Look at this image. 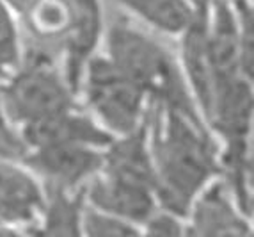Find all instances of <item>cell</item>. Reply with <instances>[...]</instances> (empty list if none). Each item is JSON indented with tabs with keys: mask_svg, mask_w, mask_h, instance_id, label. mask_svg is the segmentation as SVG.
I'll use <instances>...</instances> for the list:
<instances>
[{
	"mask_svg": "<svg viewBox=\"0 0 254 237\" xmlns=\"http://www.w3.org/2000/svg\"><path fill=\"white\" fill-rule=\"evenodd\" d=\"M18 130L29 150L57 143H85L105 148L114 139L93 116L82 113L78 107L23 125Z\"/></svg>",
	"mask_w": 254,
	"mask_h": 237,
	"instance_id": "cell-8",
	"label": "cell"
},
{
	"mask_svg": "<svg viewBox=\"0 0 254 237\" xmlns=\"http://www.w3.org/2000/svg\"><path fill=\"white\" fill-rule=\"evenodd\" d=\"M85 202L109 214L142 227L158 207L155 193L148 187L133 186L98 171L84 186Z\"/></svg>",
	"mask_w": 254,
	"mask_h": 237,
	"instance_id": "cell-9",
	"label": "cell"
},
{
	"mask_svg": "<svg viewBox=\"0 0 254 237\" xmlns=\"http://www.w3.org/2000/svg\"><path fill=\"white\" fill-rule=\"evenodd\" d=\"M27 152H29V148H27L25 141L21 139L20 130L7 118L2 93H0V159L21 162Z\"/></svg>",
	"mask_w": 254,
	"mask_h": 237,
	"instance_id": "cell-15",
	"label": "cell"
},
{
	"mask_svg": "<svg viewBox=\"0 0 254 237\" xmlns=\"http://www.w3.org/2000/svg\"><path fill=\"white\" fill-rule=\"evenodd\" d=\"M0 93L7 118L16 128L78 107L76 88L54 55L32 48L0 82Z\"/></svg>",
	"mask_w": 254,
	"mask_h": 237,
	"instance_id": "cell-3",
	"label": "cell"
},
{
	"mask_svg": "<svg viewBox=\"0 0 254 237\" xmlns=\"http://www.w3.org/2000/svg\"><path fill=\"white\" fill-rule=\"evenodd\" d=\"M187 221V236L244 237L251 236V218L238 207L224 178H213L192 202Z\"/></svg>",
	"mask_w": 254,
	"mask_h": 237,
	"instance_id": "cell-6",
	"label": "cell"
},
{
	"mask_svg": "<svg viewBox=\"0 0 254 237\" xmlns=\"http://www.w3.org/2000/svg\"><path fill=\"white\" fill-rule=\"evenodd\" d=\"M103 148L85 143H57L30 148L21 164L43 186L82 189L100 171Z\"/></svg>",
	"mask_w": 254,
	"mask_h": 237,
	"instance_id": "cell-5",
	"label": "cell"
},
{
	"mask_svg": "<svg viewBox=\"0 0 254 237\" xmlns=\"http://www.w3.org/2000/svg\"><path fill=\"white\" fill-rule=\"evenodd\" d=\"M41 214L30 234L48 236H80V220L85 205L84 187L82 189H63V187L43 186Z\"/></svg>",
	"mask_w": 254,
	"mask_h": 237,
	"instance_id": "cell-11",
	"label": "cell"
},
{
	"mask_svg": "<svg viewBox=\"0 0 254 237\" xmlns=\"http://www.w3.org/2000/svg\"><path fill=\"white\" fill-rule=\"evenodd\" d=\"M100 173L155 193V168L149 152L146 119L130 134L118 135L103 148Z\"/></svg>",
	"mask_w": 254,
	"mask_h": 237,
	"instance_id": "cell-10",
	"label": "cell"
},
{
	"mask_svg": "<svg viewBox=\"0 0 254 237\" xmlns=\"http://www.w3.org/2000/svg\"><path fill=\"white\" fill-rule=\"evenodd\" d=\"M2 234H13V232L7 230V229H4V227H0V236H2Z\"/></svg>",
	"mask_w": 254,
	"mask_h": 237,
	"instance_id": "cell-17",
	"label": "cell"
},
{
	"mask_svg": "<svg viewBox=\"0 0 254 237\" xmlns=\"http://www.w3.org/2000/svg\"><path fill=\"white\" fill-rule=\"evenodd\" d=\"M43 200V184L27 166L0 159V227L13 234H30L41 214Z\"/></svg>",
	"mask_w": 254,
	"mask_h": 237,
	"instance_id": "cell-7",
	"label": "cell"
},
{
	"mask_svg": "<svg viewBox=\"0 0 254 237\" xmlns=\"http://www.w3.org/2000/svg\"><path fill=\"white\" fill-rule=\"evenodd\" d=\"M140 230H142V234H148V236H187V221L174 212L157 207L151 216L142 223Z\"/></svg>",
	"mask_w": 254,
	"mask_h": 237,
	"instance_id": "cell-16",
	"label": "cell"
},
{
	"mask_svg": "<svg viewBox=\"0 0 254 237\" xmlns=\"http://www.w3.org/2000/svg\"><path fill=\"white\" fill-rule=\"evenodd\" d=\"M80 230L84 236L91 237H131L142 234L140 227L127 220H121L114 214L100 211L87 202L82 211Z\"/></svg>",
	"mask_w": 254,
	"mask_h": 237,
	"instance_id": "cell-13",
	"label": "cell"
},
{
	"mask_svg": "<svg viewBox=\"0 0 254 237\" xmlns=\"http://www.w3.org/2000/svg\"><path fill=\"white\" fill-rule=\"evenodd\" d=\"M121 11L165 36H180L194 16V0H114Z\"/></svg>",
	"mask_w": 254,
	"mask_h": 237,
	"instance_id": "cell-12",
	"label": "cell"
},
{
	"mask_svg": "<svg viewBox=\"0 0 254 237\" xmlns=\"http://www.w3.org/2000/svg\"><path fill=\"white\" fill-rule=\"evenodd\" d=\"M158 207L185 220L203 187L220 175V150L203 118L157 102L146 113Z\"/></svg>",
	"mask_w": 254,
	"mask_h": 237,
	"instance_id": "cell-1",
	"label": "cell"
},
{
	"mask_svg": "<svg viewBox=\"0 0 254 237\" xmlns=\"http://www.w3.org/2000/svg\"><path fill=\"white\" fill-rule=\"evenodd\" d=\"M105 55L148 95L149 102L203 118L182 63L158 32H151L123 13L114 14L105 25Z\"/></svg>",
	"mask_w": 254,
	"mask_h": 237,
	"instance_id": "cell-2",
	"label": "cell"
},
{
	"mask_svg": "<svg viewBox=\"0 0 254 237\" xmlns=\"http://www.w3.org/2000/svg\"><path fill=\"white\" fill-rule=\"evenodd\" d=\"M21 55L20 25L5 0H0V82L18 68Z\"/></svg>",
	"mask_w": 254,
	"mask_h": 237,
	"instance_id": "cell-14",
	"label": "cell"
},
{
	"mask_svg": "<svg viewBox=\"0 0 254 237\" xmlns=\"http://www.w3.org/2000/svg\"><path fill=\"white\" fill-rule=\"evenodd\" d=\"M78 86L89 115L114 137L130 134L144 123L148 95L105 54L87 57Z\"/></svg>",
	"mask_w": 254,
	"mask_h": 237,
	"instance_id": "cell-4",
	"label": "cell"
}]
</instances>
